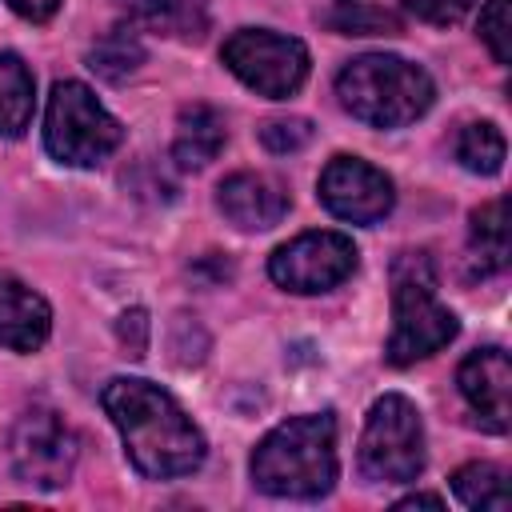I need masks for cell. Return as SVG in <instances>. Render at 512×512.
<instances>
[{
  "label": "cell",
  "mask_w": 512,
  "mask_h": 512,
  "mask_svg": "<svg viewBox=\"0 0 512 512\" xmlns=\"http://www.w3.org/2000/svg\"><path fill=\"white\" fill-rule=\"evenodd\" d=\"M104 412L124 436L132 468L148 480L188 476L204 464V436L184 416V408L152 380L116 376L100 392Z\"/></svg>",
  "instance_id": "cell-1"
},
{
  "label": "cell",
  "mask_w": 512,
  "mask_h": 512,
  "mask_svg": "<svg viewBox=\"0 0 512 512\" xmlns=\"http://www.w3.org/2000/svg\"><path fill=\"white\" fill-rule=\"evenodd\" d=\"M252 480L268 496L316 500L336 484V420L308 412L276 424L252 452Z\"/></svg>",
  "instance_id": "cell-2"
},
{
  "label": "cell",
  "mask_w": 512,
  "mask_h": 512,
  "mask_svg": "<svg viewBox=\"0 0 512 512\" xmlns=\"http://www.w3.org/2000/svg\"><path fill=\"white\" fill-rule=\"evenodd\" d=\"M336 96L356 120H364L372 128H400V124L420 120L432 108L436 88L420 64L384 56V52H368L340 68Z\"/></svg>",
  "instance_id": "cell-3"
},
{
  "label": "cell",
  "mask_w": 512,
  "mask_h": 512,
  "mask_svg": "<svg viewBox=\"0 0 512 512\" xmlns=\"http://www.w3.org/2000/svg\"><path fill=\"white\" fill-rule=\"evenodd\" d=\"M456 332V316L436 300V272L428 252H400L392 264V336L384 348L388 364H416L452 344Z\"/></svg>",
  "instance_id": "cell-4"
},
{
  "label": "cell",
  "mask_w": 512,
  "mask_h": 512,
  "mask_svg": "<svg viewBox=\"0 0 512 512\" xmlns=\"http://www.w3.org/2000/svg\"><path fill=\"white\" fill-rule=\"evenodd\" d=\"M124 140L120 120L80 80H60L44 112V144L60 164L92 168Z\"/></svg>",
  "instance_id": "cell-5"
},
{
  "label": "cell",
  "mask_w": 512,
  "mask_h": 512,
  "mask_svg": "<svg viewBox=\"0 0 512 512\" xmlns=\"http://www.w3.org/2000/svg\"><path fill=\"white\" fill-rule=\"evenodd\" d=\"M360 472L384 484H408L424 472V424L408 396L388 392L368 408L360 436Z\"/></svg>",
  "instance_id": "cell-6"
},
{
  "label": "cell",
  "mask_w": 512,
  "mask_h": 512,
  "mask_svg": "<svg viewBox=\"0 0 512 512\" xmlns=\"http://www.w3.org/2000/svg\"><path fill=\"white\" fill-rule=\"evenodd\" d=\"M224 64L236 80L268 100L292 96L308 76V48L296 36H280L268 28H240L220 48Z\"/></svg>",
  "instance_id": "cell-7"
},
{
  "label": "cell",
  "mask_w": 512,
  "mask_h": 512,
  "mask_svg": "<svg viewBox=\"0 0 512 512\" xmlns=\"http://www.w3.org/2000/svg\"><path fill=\"white\" fill-rule=\"evenodd\" d=\"M76 456H80V440L64 424L60 412L40 408V404L20 412V420L12 428V468L24 484H32V488L68 484Z\"/></svg>",
  "instance_id": "cell-8"
},
{
  "label": "cell",
  "mask_w": 512,
  "mask_h": 512,
  "mask_svg": "<svg viewBox=\"0 0 512 512\" xmlns=\"http://www.w3.org/2000/svg\"><path fill=\"white\" fill-rule=\"evenodd\" d=\"M356 272V244L340 232H304L280 244L268 260V276L288 292H328Z\"/></svg>",
  "instance_id": "cell-9"
},
{
  "label": "cell",
  "mask_w": 512,
  "mask_h": 512,
  "mask_svg": "<svg viewBox=\"0 0 512 512\" xmlns=\"http://www.w3.org/2000/svg\"><path fill=\"white\" fill-rule=\"evenodd\" d=\"M320 200L332 216L352 220V224H372L392 212V180L372 168L360 156H336L320 172Z\"/></svg>",
  "instance_id": "cell-10"
},
{
  "label": "cell",
  "mask_w": 512,
  "mask_h": 512,
  "mask_svg": "<svg viewBox=\"0 0 512 512\" xmlns=\"http://www.w3.org/2000/svg\"><path fill=\"white\" fill-rule=\"evenodd\" d=\"M456 384L464 392V400L472 404V412L480 416L484 428L492 432H508V396H512V364L504 348H480L472 356H464Z\"/></svg>",
  "instance_id": "cell-11"
},
{
  "label": "cell",
  "mask_w": 512,
  "mask_h": 512,
  "mask_svg": "<svg viewBox=\"0 0 512 512\" xmlns=\"http://www.w3.org/2000/svg\"><path fill=\"white\" fill-rule=\"evenodd\" d=\"M220 212L244 228V232H264L288 216V188L264 172H236L216 188Z\"/></svg>",
  "instance_id": "cell-12"
},
{
  "label": "cell",
  "mask_w": 512,
  "mask_h": 512,
  "mask_svg": "<svg viewBox=\"0 0 512 512\" xmlns=\"http://www.w3.org/2000/svg\"><path fill=\"white\" fill-rule=\"evenodd\" d=\"M52 332V308L20 276L0 272V344L12 352H36Z\"/></svg>",
  "instance_id": "cell-13"
},
{
  "label": "cell",
  "mask_w": 512,
  "mask_h": 512,
  "mask_svg": "<svg viewBox=\"0 0 512 512\" xmlns=\"http://www.w3.org/2000/svg\"><path fill=\"white\" fill-rule=\"evenodd\" d=\"M228 140L224 116L212 104H188L176 116V140H172V160L180 168H204L220 156Z\"/></svg>",
  "instance_id": "cell-14"
},
{
  "label": "cell",
  "mask_w": 512,
  "mask_h": 512,
  "mask_svg": "<svg viewBox=\"0 0 512 512\" xmlns=\"http://www.w3.org/2000/svg\"><path fill=\"white\" fill-rule=\"evenodd\" d=\"M132 8L140 24L172 40H200L212 16V0H132Z\"/></svg>",
  "instance_id": "cell-15"
},
{
  "label": "cell",
  "mask_w": 512,
  "mask_h": 512,
  "mask_svg": "<svg viewBox=\"0 0 512 512\" xmlns=\"http://www.w3.org/2000/svg\"><path fill=\"white\" fill-rule=\"evenodd\" d=\"M32 104H36V84L32 72L20 56L4 52L0 56V136H20L32 120Z\"/></svg>",
  "instance_id": "cell-16"
},
{
  "label": "cell",
  "mask_w": 512,
  "mask_h": 512,
  "mask_svg": "<svg viewBox=\"0 0 512 512\" xmlns=\"http://www.w3.org/2000/svg\"><path fill=\"white\" fill-rule=\"evenodd\" d=\"M472 256L480 272L508 268V204L500 196L472 212Z\"/></svg>",
  "instance_id": "cell-17"
},
{
  "label": "cell",
  "mask_w": 512,
  "mask_h": 512,
  "mask_svg": "<svg viewBox=\"0 0 512 512\" xmlns=\"http://www.w3.org/2000/svg\"><path fill=\"white\" fill-rule=\"evenodd\" d=\"M452 492L460 496V504L480 508V512H504L508 508V476L500 464L476 460L452 472Z\"/></svg>",
  "instance_id": "cell-18"
},
{
  "label": "cell",
  "mask_w": 512,
  "mask_h": 512,
  "mask_svg": "<svg viewBox=\"0 0 512 512\" xmlns=\"http://www.w3.org/2000/svg\"><path fill=\"white\" fill-rule=\"evenodd\" d=\"M144 64V44L128 32V28H112L108 36H100L88 52V68L104 80H128L136 68Z\"/></svg>",
  "instance_id": "cell-19"
},
{
  "label": "cell",
  "mask_w": 512,
  "mask_h": 512,
  "mask_svg": "<svg viewBox=\"0 0 512 512\" xmlns=\"http://www.w3.org/2000/svg\"><path fill=\"white\" fill-rule=\"evenodd\" d=\"M456 160L468 168V172H480V176H496L504 168V136L496 124L480 120V124H464L460 136H456Z\"/></svg>",
  "instance_id": "cell-20"
},
{
  "label": "cell",
  "mask_w": 512,
  "mask_h": 512,
  "mask_svg": "<svg viewBox=\"0 0 512 512\" xmlns=\"http://www.w3.org/2000/svg\"><path fill=\"white\" fill-rule=\"evenodd\" d=\"M328 24H332L336 32H344V36H376V32L392 36V32H400V20H396L392 12H384V8H364V4H344L340 12L328 16Z\"/></svg>",
  "instance_id": "cell-21"
},
{
  "label": "cell",
  "mask_w": 512,
  "mask_h": 512,
  "mask_svg": "<svg viewBox=\"0 0 512 512\" xmlns=\"http://www.w3.org/2000/svg\"><path fill=\"white\" fill-rule=\"evenodd\" d=\"M480 40L500 64L512 60V0H488L480 12Z\"/></svg>",
  "instance_id": "cell-22"
},
{
  "label": "cell",
  "mask_w": 512,
  "mask_h": 512,
  "mask_svg": "<svg viewBox=\"0 0 512 512\" xmlns=\"http://www.w3.org/2000/svg\"><path fill=\"white\" fill-rule=\"evenodd\" d=\"M308 140H312V124H308L304 116L268 120V124L260 128V144H264L268 152H276V156H284V152H296V148H304Z\"/></svg>",
  "instance_id": "cell-23"
},
{
  "label": "cell",
  "mask_w": 512,
  "mask_h": 512,
  "mask_svg": "<svg viewBox=\"0 0 512 512\" xmlns=\"http://www.w3.org/2000/svg\"><path fill=\"white\" fill-rule=\"evenodd\" d=\"M476 0H404V8L428 24H456Z\"/></svg>",
  "instance_id": "cell-24"
},
{
  "label": "cell",
  "mask_w": 512,
  "mask_h": 512,
  "mask_svg": "<svg viewBox=\"0 0 512 512\" xmlns=\"http://www.w3.org/2000/svg\"><path fill=\"white\" fill-rule=\"evenodd\" d=\"M116 332H120V344L128 348V356H144V348H148V316H144V308L124 312Z\"/></svg>",
  "instance_id": "cell-25"
},
{
  "label": "cell",
  "mask_w": 512,
  "mask_h": 512,
  "mask_svg": "<svg viewBox=\"0 0 512 512\" xmlns=\"http://www.w3.org/2000/svg\"><path fill=\"white\" fill-rule=\"evenodd\" d=\"M60 4H64V0H8V8H12L16 16H24V20H32V24H44L48 16H56Z\"/></svg>",
  "instance_id": "cell-26"
},
{
  "label": "cell",
  "mask_w": 512,
  "mask_h": 512,
  "mask_svg": "<svg viewBox=\"0 0 512 512\" xmlns=\"http://www.w3.org/2000/svg\"><path fill=\"white\" fill-rule=\"evenodd\" d=\"M396 508H444V500L432 496V492H416V496H404Z\"/></svg>",
  "instance_id": "cell-27"
}]
</instances>
